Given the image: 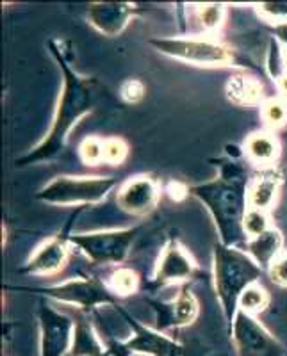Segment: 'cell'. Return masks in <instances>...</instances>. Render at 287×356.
Segmentation results:
<instances>
[{
	"mask_svg": "<svg viewBox=\"0 0 287 356\" xmlns=\"http://www.w3.org/2000/svg\"><path fill=\"white\" fill-rule=\"evenodd\" d=\"M116 186L113 177H56L36 195V200L50 205L79 207L98 203Z\"/></svg>",
	"mask_w": 287,
	"mask_h": 356,
	"instance_id": "cell-5",
	"label": "cell"
},
{
	"mask_svg": "<svg viewBox=\"0 0 287 356\" xmlns=\"http://www.w3.org/2000/svg\"><path fill=\"white\" fill-rule=\"evenodd\" d=\"M282 177L279 171L266 170L254 178V182L248 186V209L264 211L271 209L279 195Z\"/></svg>",
	"mask_w": 287,
	"mask_h": 356,
	"instance_id": "cell-16",
	"label": "cell"
},
{
	"mask_svg": "<svg viewBox=\"0 0 287 356\" xmlns=\"http://www.w3.org/2000/svg\"><path fill=\"white\" fill-rule=\"evenodd\" d=\"M270 228V218H267L266 212L257 211V209H248L243 219V230L247 239L259 237V235H263Z\"/></svg>",
	"mask_w": 287,
	"mask_h": 356,
	"instance_id": "cell-25",
	"label": "cell"
},
{
	"mask_svg": "<svg viewBox=\"0 0 287 356\" xmlns=\"http://www.w3.org/2000/svg\"><path fill=\"white\" fill-rule=\"evenodd\" d=\"M129 155V145L122 138L104 139V162L120 166Z\"/></svg>",
	"mask_w": 287,
	"mask_h": 356,
	"instance_id": "cell-26",
	"label": "cell"
},
{
	"mask_svg": "<svg viewBox=\"0 0 287 356\" xmlns=\"http://www.w3.org/2000/svg\"><path fill=\"white\" fill-rule=\"evenodd\" d=\"M273 33H275V36L279 38L284 44H287V20L284 22V24L275 25V27H273Z\"/></svg>",
	"mask_w": 287,
	"mask_h": 356,
	"instance_id": "cell-31",
	"label": "cell"
},
{
	"mask_svg": "<svg viewBox=\"0 0 287 356\" xmlns=\"http://www.w3.org/2000/svg\"><path fill=\"white\" fill-rule=\"evenodd\" d=\"M238 356H284V348L251 314L239 308L231 326Z\"/></svg>",
	"mask_w": 287,
	"mask_h": 356,
	"instance_id": "cell-8",
	"label": "cell"
},
{
	"mask_svg": "<svg viewBox=\"0 0 287 356\" xmlns=\"http://www.w3.org/2000/svg\"><path fill=\"white\" fill-rule=\"evenodd\" d=\"M141 227L125 230L91 232V234L68 235V243L77 246L93 264H123L130 253L136 235Z\"/></svg>",
	"mask_w": 287,
	"mask_h": 356,
	"instance_id": "cell-6",
	"label": "cell"
},
{
	"mask_svg": "<svg viewBox=\"0 0 287 356\" xmlns=\"http://www.w3.org/2000/svg\"><path fill=\"white\" fill-rule=\"evenodd\" d=\"M41 292L47 298H52L61 303L75 305L84 312L95 310L100 305L118 307V298L114 296V292L104 282H100L98 278H91V276L68 280L65 284L41 289Z\"/></svg>",
	"mask_w": 287,
	"mask_h": 356,
	"instance_id": "cell-7",
	"label": "cell"
},
{
	"mask_svg": "<svg viewBox=\"0 0 287 356\" xmlns=\"http://www.w3.org/2000/svg\"><path fill=\"white\" fill-rule=\"evenodd\" d=\"M49 44L57 63H59V68L63 70L61 97L57 102L52 127H50L47 138L33 152H29L25 157L18 159V166H29V164H36V162L50 161L57 154H61L70 130L73 129V125H77L82 116L93 111L95 102H97V81L81 77L77 72H73L70 63L63 57L61 50L56 47V43L50 41Z\"/></svg>",
	"mask_w": 287,
	"mask_h": 356,
	"instance_id": "cell-1",
	"label": "cell"
},
{
	"mask_svg": "<svg viewBox=\"0 0 287 356\" xmlns=\"http://www.w3.org/2000/svg\"><path fill=\"white\" fill-rule=\"evenodd\" d=\"M178 355H180V353H177V355H173V356H178Z\"/></svg>",
	"mask_w": 287,
	"mask_h": 356,
	"instance_id": "cell-34",
	"label": "cell"
},
{
	"mask_svg": "<svg viewBox=\"0 0 287 356\" xmlns=\"http://www.w3.org/2000/svg\"><path fill=\"white\" fill-rule=\"evenodd\" d=\"M146 93V88L141 81L138 79H129L122 84V98L129 104H136V102L143 100Z\"/></svg>",
	"mask_w": 287,
	"mask_h": 356,
	"instance_id": "cell-30",
	"label": "cell"
},
{
	"mask_svg": "<svg viewBox=\"0 0 287 356\" xmlns=\"http://www.w3.org/2000/svg\"><path fill=\"white\" fill-rule=\"evenodd\" d=\"M267 273H270V278L273 284L280 285V287H287V250H284L282 253L273 260V264H271V267L267 269Z\"/></svg>",
	"mask_w": 287,
	"mask_h": 356,
	"instance_id": "cell-29",
	"label": "cell"
},
{
	"mask_svg": "<svg viewBox=\"0 0 287 356\" xmlns=\"http://www.w3.org/2000/svg\"><path fill=\"white\" fill-rule=\"evenodd\" d=\"M187 193L207 207L219 232V243L225 246L247 243L243 219L248 211V177L243 166L234 161L225 162L218 178L189 187Z\"/></svg>",
	"mask_w": 287,
	"mask_h": 356,
	"instance_id": "cell-2",
	"label": "cell"
},
{
	"mask_svg": "<svg viewBox=\"0 0 287 356\" xmlns=\"http://www.w3.org/2000/svg\"><path fill=\"white\" fill-rule=\"evenodd\" d=\"M194 273H196V264H194V260L178 244V241L171 239L170 243L166 244L157 260V266H155L154 273V284H180V282H186V280L193 278Z\"/></svg>",
	"mask_w": 287,
	"mask_h": 356,
	"instance_id": "cell-11",
	"label": "cell"
},
{
	"mask_svg": "<svg viewBox=\"0 0 287 356\" xmlns=\"http://www.w3.org/2000/svg\"><path fill=\"white\" fill-rule=\"evenodd\" d=\"M152 305H154L159 332L189 326L199 317L200 312L199 301L189 291H180L171 301H154Z\"/></svg>",
	"mask_w": 287,
	"mask_h": 356,
	"instance_id": "cell-13",
	"label": "cell"
},
{
	"mask_svg": "<svg viewBox=\"0 0 287 356\" xmlns=\"http://www.w3.org/2000/svg\"><path fill=\"white\" fill-rule=\"evenodd\" d=\"M79 154L86 164L97 166V164L104 162V139L86 138L79 146Z\"/></svg>",
	"mask_w": 287,
	"mask_h": 356,
	"instance_id": "cell-27",
	"label": "cell"
},
{
	"mask_svg": "<svg viewBox=\"0 0 287 356\" xmlns=\"http://www.w3.org/2000/svg\"><path fill=\"white\" fill-rule=\"evenodd\" d=\"M196 18L207 33H215L225 20V6L223 4H203L196 6Z\"/></svg>",
	"mask_w": 287,
	"mask_h": 356,
	"instance_id": "cell-23",
	"label": "cell"
},
{
	"mask_svg": "<svg viewBox=\"0 0 287 356\" xmlns=\"http://www.w3.org/2000/svg\"><path fill=\"white\" fill-rule=\"evenodd\" d=\"M68 262V235H56L45 241L27 260L22 271L27 275H56Z\"/></svg>",
	"mask_w": 287,
	"mask_h": 356,
	"instance_id": "cell-15",
	"label": "cell"
},
{
	"mask_svg": "<svg viewBox=\"0 0 287 356\" xmlns=\"http://www.w3.org/2000/svg\"><path fill=\"white\" fill-rule=\"evenodd\" d=\"M263 84L248 73H239L226 82V97L238 106H263Z\"/></svg>",
	"mask_w": 287,
	"mask_h": 356,
	"instance_id": "cell-18",
	"label": "cell"
},
{
	"mask_svg": "<svg viewBox=\"0 0 287 356\" xmlns=\"http://www.w3.org/2000/svg\"><path fill=\"white\" fill-rule=\"evenodd\" d=\"M120 209L134 216H145L154 211L159 202V186L152 177H134L127 180L116 198Z\"/></svg>",
	"mask_w": 287,
	"mask_h": 356,
	"instance_id": "cell-12",
	"label": "cell"
},
{
	"mask_svg": "<svg viewBox=\"0 0 287 356\" xmlns=\"http://www.w3.org/2000/svg\"><path fill=\"white\" fill-rule=\"evenodd\" d=\"M114 308L122 314L123 319L129 323L130 330H132V339H129L127 342H120V356H129L130 353H141V355L148 356H173L180 353L183 348L170 337L162 335L159 330H150L139 324L120 305Z\"/></svg>",
	"mask_w": 287,
	"mask_h": 356,
	"instance_id": "cell-10",
	"label": "cell"
},
{
	"mask_svg": "<svg viewBox=\"0 0 287 356\" xmlns=\"http://www.w3.org/2000/svg\"><path fill=\"white\" fill-rule=\"evenodd\" d=\"M257 11L263 18L273 22L275 25L284 24L287 20V2H277V4H259Z\"/></svg>",
	"mask_w": 287,
	"mask_h": 356,
	"instance_id": "cell-28",
	"label": "cell"
},
{
	"mask_svg": "<svg viewBox=\"0 0 287 356\" xmlns=\"http://www.w3.org/2000/svg\"><path fill=\"white\" fill-rule=\"evenodd\" d=\"M212 266L216 294L231 330L232 321L239 310V298L250 285L259 284L264 269L247 251L238 250L235 246H225L222 243L216 244L212 251Z\"/></svg>",
	"mask_w": 287,
	"mask_h": 356,
	"instance_id": "cell-3",
	"label": "cell"
},
{
	"mask_svg": "<svg viewBox=\"0 0 287 356\" xmlns=\"http://www.w3.org/2000/svg\"><path fill=\"white\" fill-rule=\"evenodd\" d=\"M282 234H280L277 228L271 227L270 230L264 232L259 237H254V239H248L245 243L247 248V253L259 264L263 269H270L273 260L282 253Z\"/></svg>",
	"mask_w": 287,
	"mask_h": 356,
	"instance_id": "cell-17",
	"label": "cell"
},
{
	"mask_svg": "<svg viewBox=\"0 0 287 356\" xmlns=\"http://www.w3.org/2000/svg\"><path fill=\"white\" fill-rule=\"evenodd\" d=\"M111 289L118 296H130L138 292L139 289V276L138 273L129 269V267H118L116 271L111 275Z\"/></svg>",
	"mask_w": 287,
	"mask_h": 356,
	"instance_id": "cell-22",
	"label": "cell"
},
{
	"mask_svg": "<svg viewBox=\"0 0 287 356\" xmlns=\"http://www.w3.org/2000/svg\"><path fill=\"white\" fill-rule=\"evenodd\" d=\"M270 292L263 285L254 284L241 294V298H239V308L248 312V314H257V312L266 310V307L270 305Z\"/></svg>",
	"mask_w": 287,
	"mask_h": 356,
	"instance_id": "cell-21",
	"label": "cell"
},
{
	"mask_svg": "<svg viewBox=\"0 0 287 356\" xmlns=\"http://www.w3.org/2000/svg\"><path fill=\"white\" fill-rule=\"evenodd\" d=\"M40 319V356H65L72 349L73 330L75 323L63 312L49 307L47 303L40 305L38 310Z\"/></svg>",
	"mask_w": 287,
	"mask_h": 356,
	"instance_id": "cell-9",
	"label": "cell"
},
{
	"mask_svg": "<svg viewBox=\"0 0 287 356\" xmlns=\"http://www.w3.org/2000/svg\"><path fill=\"white\" fill-rule=\"evenodd\" d=\"M245 152L255 164L270 166L279 159L280 145L275 136L267 132H255L245 143Z\"/></svg>",
	"mask_w": 287,
	"mask_h": 356,
	"instance_id": "cell-20",
	"label": "cell"
},
{
	"mask_svg": "<svg viewBox=\"0 0 287 356\" xmlns=\"http://www.w3.org/2000/svg\"><path fill=\"white\" fill-rule=\"evenodd\" d=\"M72 356H107V349H104L100 339L95 333L93 326L84 317L75 319L73 330V342L70 349Z\"/></svg>",
	"mask_w": 287,
	"mask_h": 356,
	"instance_id": "cell-19",
	"label": "cell"
},
{
	"mask_svg": "<svg viewBox=\"0 0 287 356\" xmlns=\"http://www.w3.org/2000/svg\"><path fill=\"white\" fill-rule=\"evenodd\" d=\"M159 54L203 68L248 66V59L226 44L202 38H154L148 41Z\"/></svg>",
	"mask_w": 287,
	"mask_h": 356,
	"instance_id": "cell-4",
	"label": "cell"
},
{
	"mask_svg": "<svg viewBox=\"0 0 287 356\" xmlns=\"http://www.w3.org/2000/svg\"><path fill=\"white\" fill-rule=\"evenodd\" d=\"M277 84H279V89L282 91V95H286L287 97V72H282L277 77Z\"/></svg>",
	"mask_w": 287,
	"mask_h": 356,
	"instance_id": "cell-32",
	"label": "cell"
},
{
	"mask_svg": "<svg viewBox=\"0 0 287 356\" xmlns=\"http://www.w3.org/2000/svg\"><path fill=\"white\" fill-rule=\"evenodd\" d=\"M280 61H282L284 65V72H287V49L280 54Z\"/></svg>",
	"mask_w": 287,
	"mask_h": 356,
	"instance_id": "cell-33",
	"label": "cell"
},
{
	"mask_svg": "<svg viewBox=\"0 0 287 356\" xmlns=\"http://www.w3.org/2000/svg\"><path fill=\"white\" fill-rule=\"evenodd\" d=\"M261 114L270 129H280L287 123V104L279 98H270L261 106Z\"/></svg>",
	"mask_w": 287,
	"mask_h": 356,
	"instance_id": "cell-24",
	"label": "cell"
},
{
	"mask_svg": "<svg viewBox=\"0 0 287 356\" xmlns=\"http://www.w3.org/2000/svg\"><path fill=\"white\" fill-rule=\"evenodd\" d=\"M136 6L129 2H93L88 6V20L104 36H118L136 15Z\"/></svg>",
	"mask_w": 287,
	"mask_h": 356,
	"instance_id": "cell-14",
	"label": "cell"
}]
</instances>
